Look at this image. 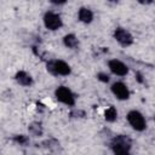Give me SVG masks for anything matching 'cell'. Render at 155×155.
<instances>
[{"label":"cell","instance_id":"1","mask_svg":"<svg viewBox=\"0 0 155 155\" xmlns=\"http://www.w3.org/2000/svg\"><path fill=\"white\" fill-rule=\"evenodd\" d=\"M130 148H131V139L127 136L120 134V136H116L111 140V149L114 150L115 154H117V153H128Z\"/></svg>","mask_w":155,"mask_h":155},{"label":"cell","instance_id":"2","mask_svg":"<svg viewBox=\"0 0 155 155\" xmlns=\"http://www.w3.org/2000/svg\"><path fill=\"white\" fill-rule=\"evenodd\" d=\"M47 70L53 75H69L70 67L64 61H51L47 63Z\"/></svg>","mask_w":155,"mask_h":155},{"label":"cell","instance_id":"3","mask_svg":"<svg viewBox=\"0 0 155 155\" xmlns=\"http://www.w3.org/2000/svg\"><path fill=\"white\" fill-rule=\"evenodd\" d=\"M127 121L130 122V125L136 131H143V130H145V119L137 110H132V111H130L127 114Z\"/></svg>","mask_w":155,"mask_h":155},{"label":"cell","instance_id":"4","mask_svg":"<svg viewBox=\"0 0 155 155\" xmlns=\"http://www.w3.org/2000/svg\"><path fill=\"white\" fill-rule=\"evenodd\" d=\"M56 98L67 104V105H74L75 104V98H74V94L71 93V91L65 87V86H61L56 90Z\"/></svg>","mask_w":155,"mask_h":155},{"label":"cell","instance_id":"5","mask_svg":"<svg viewBox=\"0 0 155 155\" xmlns=\"http://www.w3.org/2000/svg\"><path fill=\"white\" fill-rule=\"evenodd\" d=\"M44 23L45 27L50 30H57L58 28L62 27V19L58 15L53 12H46L44 16Z\"/></svg>","mask_w":155,"mask_h":155},{"label":"cell","instance_id":"6","mask_svg":"<svg viewBox=\"0 0 155 155\" xmlns=\"http://www.w3.org/2000/svg\"><path fill=\"white\" fill-rule=\"evenodd\" d=\"M114 38H115L116 41H117L119 44H121L122 46H130V45L133 42L132 35H131L127 30H125V29H122V28L115 29V31H114Z\"/></svg>","mask_w":155,"mask_h":155},{"label":"cell","instance_id":"7","mask_svg":"<svg viewBox=\"0 0 155 155\" xmlns=\"http://www.w3.org/2000/svg\"><path fill=\"white\" fill-rule=\"evenodd\" d=\"M108 65H109V69H110L114 74H116V75H119V76H125V75L128 73V68H127L122 62H120V61H117V59H111V61H109Z\"/></svg>","mask_w":155,"mask_h":155},{"label":"cell","instance_id":"8","mask_svg":"<svg viewBox=\"0 0 155 155\" xmlns=\"http://www.w3.org/2000/svg\"><path fill=\"white\" fill-rule=\"evenodd\" d=\"M111 91H113V93L119 99H128V97H130L128 88H127V86L124 82H115V84H113Z\"/></svg>","mask_w":155,"mask_h":155},{"label":"cell","instance_id":"9","mask_svg":"<svg viewBox=\"0 0 155 155\" xmlns=\"http://www.w3.org/2000/svg\"><path fill=\"white\" fill-rule=\"evenodd\" d=\"M79 19L84 23H90L93 19V13L91 10L86 8V7H81L79 10Z\"/></svg>","mask_w":155,"mask_h":155},{"label":"cell","instance_id":"10","mask_svg":"<svg viewBox=\"0 0 155 155\" xmlns=\"http://www.w3.org/2000/svg\"><path fill=\"white\" fill-rule=\"evenodd\" d=\"M16 80H17L21 85H23V86H29V85H31V82H33L30 75H28L25 71H18V73L16 74Z\"/></svg>","mask_w":155,"mask_h":155},{"label":"cell","instance_id":"11","mask_svg":"<svg viewBox=\"0 0 155 155\" xmlns=\"http://www.w3.org/2000/svg\"><path fill=\"white\" fill-rule=\"evenodd\" d=\"M63 42H64V45L67 46V47H69V48H75L76 46H78V39L75 38V35H73V34H68V35H65L64 36V39H63Z\"/></svg>","mask_w":155,"mask_h":155},{"label":"cell","instance_id":"12","mask_svg":"<svg viewBox=\"0 0 155 155\" xmlns=\"http://www.w3.org/2000/svg\"><path fill=\"white\" fill-rule=\"evenodd\" d=\"M104 117H105V120L109 121V122L115 121L116 117H117V111H116V109H115L114 107H109V108L104 111Z\"/></svg>","mask_w":155,"mask_h":155},{"label":"cell","instance_id":"13","mask_svg":"<svg viewBox=\"0 0 155 155\" xmlns=\"http://www.w3.org/2000/svg\"><path fill=\"white\" fill-rule=\"evenodd\" d=\"M29 131H30V133L34 134V136H41V134H42V128H41V126H40L39 124H35V122L29 126Z\"/></svg>","mask_w":155,"mask_h":155},{"label":"cell","instance_id":"14","mask_svg":"<svg viewBox=\"0 0 155 155\" xmlns=\"http://www.w3.org/2000/svg\"><path fill=\"white\" fill-rule=\"evenodd\" d=\"M15 140H16L17 143H19V144H22V145H25V144L28 143V138H27L25 136H23V134H19V136H16V137H15Z\"/></svg>","mask_w":155,"mask_h":155},{"label":"cell","instance_id":"15","mask_svg":"<svg viewBox=\"0 0 155 155\" xmlns=\"http://www.w3.org/2000/svg\"><path fill=\"white\" fill-rule=\"evenodd\" d=\"M97 78H98V80H101V81H103V82H108V81H109V76H108L107 74H104V73H99V74L97 75Z\"/></svg>","mask_w":155,"mask_h":155},{"label":"cell","instance_id":"16","mask_svg":"<svg viewBox=\"0 0 155 155\" xmlns=\"http://www.w3.org/2000/svg\"><path fill=\"white\" fill-rule=\"evenodd\" d=\"M70 116H73V117H81V116H84V111H81V110H73L70 113Z\"/></svg>","mask_w":155,"mask_h":155},{"label":"cell","instance_id":"17","mask_svg":"<svg viewBox=\"0 0 155 155\" xmlns=\"http://www.w3.org/2000/svg\"><path fill=\"white\" fill-rule=\"evenodd\" d=\"M136 75H137V80H138L139 82H143V79H142V75H140L139 73H137Z\"/></svg>","mask_w":155,"mask_h":155},{"label":"cell","instance_id":"18","mask_svg":"<svg viewBox=\"0 0 155 155\" xmlns=\"http://www.w3.org/2000/svg\"><path fill=\"white\" fill-rule=\"evenodd\" d=\"M115 155H130L128 153H117V154H115Z\"/></svg>","mask_w":155,"mask_h":155}]
</instances>
